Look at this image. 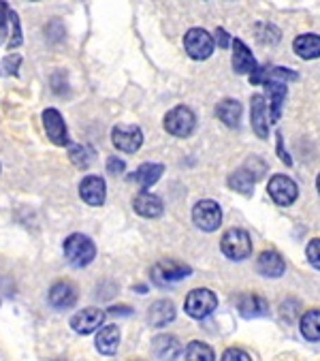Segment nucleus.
Segmentation results:
<instances>
[{"label": "nucleus", "instance_id": "f8f14e48", "mask_svg": "<svg viewBox=\"0 0 320 361\" xmlns=\"http://www.w3.org/2000/svg\"><path fill=\"white\" fill-rule=\"evenodd\" d=\"M267 190H269V197L278 203V205H293L297 195H299V188L297 184L286 178V176H273L267 184Z\"/></svg>", "mask_w": 320, "mask_h": 361}, {"label": "nucleus", "instance_id": "e433bc0d", "mask_svg": "<svg viewBox=\"0 0 320 361\" xmlns=\"http://www.w3.org/2000/svg\"><path fill=\"white\" fill-rule=\"evenodd\" d=\"M9 7L5 0H0V37L5 35V28H7V20H9Z\"/></svg>", "mask_w": 320, "mask_h": 361}, {"label": "nucleus", "instance_id": "4468645a", "mask_svg": "<svg viewBox=\"0 0 320 361\" xmlns=\"http://www.w3.org/2000/svg\"><path fill=\"white\" fill-rule=\"evenodd\" d=\"M120 340H122V334L118 325H103L94 336V346L101 355L113 357L120 348Z\"/></svg>", "mask_w": 320, "mask_h": 361}, {"label": "nucleus", "instance_id": "20e7f679", "mask_svg": "<svg viewBox=\"0 0 320 361\" xmlns=\"http://www.w3.org/2000/svg\"><path fill=\"white\" fill-rule=\"evenodd\" d=\"M165 130L173 137H190L197 128V116L190 107L178 105L165 116Z\"/></svg>", "mask_w": 320, "mask_h": 361}, {"label": "nucleus", "instance_id": "5701e85b", "mask_svg": "<svg viewBox=\"0 0 320 361\" xmlns=\"http://www.w3.org/2000/svg\"><path fill=\"white\" fill-rule=\"evenodd\" d=\"M216 116L228 128H237L239 122H242V103L235 99H224L216 105Z\"/></svg>", "mask_w": 320, "mask_h": 361}, {"label": "nucleus", "instance_id": "ddd939ff", "mask_svg": "<svg viewBox=\"0 0 320 361\" xmlns=\"http://www.w3.org/2000/svg\"><path fill=\"white\" fill-rule=\"evenodd\" d=\"M79 197H82V201H86V203L92 205V207L103 205V203H105V197H107L105 180L99 178V176H88V178H84L82 184H79Z\"/></svg>", "mask_w": 320, "mask_h": 361}, {"label": "nucleus", "instance_id": "2eb2a0df", "mask_svg": "<svg viewBox=\"0 0 320 361\" xmlns=\"http://www.w3.org/2000/svg\"><path fill=\"white\" fill-rule=\"evenodd\" d=\"M152 350L160 361H176L182 355V344L171 334H158L152 340Z\"/></svg>", "mask_w": 320, "mask_h": 361}, {"label": "nucleus", "instance_id": "ea45409f", "mask_svg": "<svg viewBox=\"0 0 320 361\" xmlns=\"http://www.w3.org/2000/svg\"><path fill=\"white\" fill-rule=\"evenodd\" d=\"M216 41H218V45H220V47H226V45L230 43V41H228V35H226V30H224V28H218V30H216Z\"/></svg>", "mask_w": 320, "mask_h": 361}, {"label": "nucleus", "instance_id": "9b49d317", "mask_svg": "<svg viewBox=\"0 0 320 361\" xmlns=\"http://www.w3.org/2000/svg\"><path fill=\"white\" fill-rule=\"evenodd\" d=\"M43 128L47 133V137L51 139V143L56 146H70V139H68V128L66 122L62 118V114L54 107H47L43 111Z\"/></svg>", "mask_w": 320, "mask_h": 361}, {"label": "nucleus", "instance_id": "473e14b6", "mask_svg": "<svg viewBox=\"0 0 320 361\" xmlns=\"http://www.w3.org/2000/svg\"><path fill=\"white\" fill-rule=\"evenodd\" d=\"M307 261L314 269H320V240H312L305 248Z\"/></svg>", "mask_w": 320, "mask_h": 361}, {"label": "nucleus", "instance_id": "39448f33", "mask_svg": "<svg viewBox=\"0 0 320 361\" xmlns=\"http://www.w3.org/2000/svg\"><path fill=\"white\" fill-rule=\"evenodd\" d=\"M192 274V269L180 261H173V259H167V261H160L152 267V280L156 286H169V284H176L184 278H188Z\"/></svg>", "mask_w": 320, "mask_h": 361}, {"label": "nucleus", "instance_id": "f257e3e1", "mask_svg": "<svg viewBox=\"0 0 320 361\" xmlns=\"http://www.w3.org/2000/svg\"><path fill=\"white\" fill-rule=\"evenodd\" d=\"M64 259L73 265V267H88L94 257H97V246L94 242L84 235V233H73L64 240Z\"/></svg>", "mask_w": 320, "mask_h": 361}, {"label": "nucleus", "instance_id": "bb28decb", "mask_svg": "<svg viewBox=\"0 0 320 361\" xmlns=\"http://www.w3.org/2000/svg\"><path fill=\"white\" fill-rule=\"evenodd\" d=\"M254 184H257V178H254L246 167L237 169L235 173L228 176V186H230L233 190H237V192H242V195H252Z\"/></svg>", "mask_w": 320, "mask_h": 361}, {"label": "nucleus", "instance_id": "79ce46f5", "mask_svg": "<svg viewBox=\"0 0 320 361\" xmlns=\"http://www.w3.org/2000/svg\"><path fill=\"white\" fill-rule=\"evenodd\" d=\"M316 188H318V195H320V176H318V180H316Z\"/></svg>", "mask_w": 320, "mask_h": 361}, {"label": "nucleus", "instance_id": "f3484780", "mask_svg": "<svg viewBox=\"0 0 320 361\" xmlns=\"http://www.w3.org/2000/svg\"><path fill=\"white\" fill-rule=\"evenodd\" d=\"M233 71L239 75H252L257 71V60L252 56V51L248 49V45L244 41L235 39L233 41Z\"/></svg>", "mask_w": 320, "mask_h": 361}, {"label": "nucleus", "instance_id": "c85d7f7f", "mask_svg": "<svg viewBox=\"0 0 320 361\" xmlns=\"http://www.w3.org/2000/svg\"><path fill=\"white\" fill-rule=\"evenodd\" d=\"M68 157L79 169H88L92 165V150L86 146H68Z\"/></svg>", "mask_w": 320, "mask_h": 361}, {"label": "nucleus", "instance_id": "2f4dec72", "mask_svg": "<svg viewBox=\"0 0 320 361\" xmlns=\"http://www.w3.org/2000/svg\"><path fill=\"white\" fill-rule=\"evenodd\" d=\"M9 22H11V26H13L11 39H9V49H13V47H20V45H22V28H20V18H18L16 11L9 13Z\"/></svg>", "mask_w": 320, "mask_h": 361}, {"label": "nucleus", "instance_id": "f03ea898", "mask_svg": "<svg viewBox=\"0 0 320 361\" xmlns=\"http://www.w3.org/2000/svg\"><path fill=\"white\" fill-rule=\"evenodd\" d=\"M220 248H222V252H224L226 259H230V261H244L252 252L250 233L244 231V229H228L222 235Z\"/></svg>", "mask_w": 320, "mask_h": 361}, {"label": "nucleus", "instance_id": "393cba45", "mask_svg": "<svg viewBox=\"0 0 320 361\" xmlns=\"http://www.w3.org/2000/svg\"><path fill=\"white\" fill-rule=\"evenodd\" d=\"M267 94H269V107H271V120L278 122L282 114V105L286 101V84L284 82H267Z\"/></svg>", "mask_w": 320, "mask_h": 361}, {"label": "nucleus", "instance_id": "dca6fc26", "mask_svg": "<svg viewBox=\"0 0 320 361\" xmlns=\"http://www.w3.org/2000/svg\"><path fill=\"white\" fill-rule=\"evenodd\" d=\"M267 101L263 94H254L252 101H250V122H252V128L254 133L261 137V139H267L269 135V116H267Z\"/></svg>", "mask_w": 320, "mask_h": 361}, {"label": "nucleus", "instance_id": "f704fd0d", "mask_svg": "<svg viewBox=\"0 0 320 361\" xmlns=\"http://www.w3.org/2000/svg\"><path fill=\"white\" fill-rule=\"evenodd\" d=\"M220 361H252L250 355L242 348H226L220 357Z\"/></svg>", "mask_w": 320, "mask_h": 361}, {"label": "nucleus", "instance_id": "a211bd4d", "mask_svg": "<svg viewBox=\"0 0 320 361\" xmlns=\"http://www.w3.org/2000/svg\"><path fill=\"white\" fill-rule=\"evenodd\" d=\"M133 207H135V212L141 216V219H149V221L158 219V216H163V212H165V205H163V201H160V197H156V195H152L147 190H143V192H139L135 197Z\"/></svg>", "mask_w": 320, "mask_h": 361}, {"label": "nucleus", "instance_id": "a19ab883", "mask_svg": "<svg viewBox=\"0 0 320 361\" xmlns=\"http://www.w3.org/2000/svg\"><path fill=\"white\" fill-rule=\"evenodd\" d=\"M135 291H137V293H145V291H147V288H145L143 284H137V286H135Z\"/></svg>", "mask_w": 320, "mask_h": 361}, {"label": "nucleus", "instance_id": "7ed1b4c3", "mask_svg": "<svg viewBox=\"0 0 320 361\" xmlns=\"http://www.w3.org/2000/svg\"><path fill=\"white\" fill-rule=\"evenodd\" d=\"M216 308H218V298L214 291H209V288H195V291H190L186 295V302H184L186 314L197 321L207 319Z\"/></svg>", "mask_w": 320, "mask_h": 361}, {"label": "nucleus", "instance_id": "9d476101", "mask_svg": "<svg viewBox=\"0 0 320 361\" xmlns=\"http://www.w3.org/2000/svg\"><path fill=\"white\" fill-rule=\"evenodd\" d=\"M184 47L192 60H207L214 54V39L203 28H190L184 37Z\"/></svg>", "mask_w": 320, "mask_h": 361}, {"label": "nucleus", "instance_id": "4c0bfd02", "mask_svg": "<svg viewBox=\"0 0 320 361\" xmlns=\"http://www.w3.org/2000/svg\"><path fill=\"white\" fill-rule=\"evenodd\" d=\"M107 314H111V317H128V314H133V308H130V306L116 304V306H111V308L107 310Z\"/></svg>", "mask_w": 320, "mask_h": 361}, {"label": "nucleus", "instance_id": "a878e982", "mask_svg": "<svg viewBox=\"0 0 320 361\" xmlns=\"http://www.w3.org/2000/svg\"><path fill=\"white\" fill-rule=\"evenodd\" d=\"M299 329L305 340L318 342L320 340V310H307L299 319Z\"/></svg>", "mask_w": 320, "mask_h": 361}, {"label": "nucleus", "instance_id": "412c9836", "mask_svg": "<svg viewBox=\"0 0 320 361\" xmlns=\"http://www.w3.org/2000/svg\"><path fill=\"white\" fill-rule=\"evenodd\" d=\"M165 173V167L160 163H145L141 165L137 171H133L128 176V184H135V186H141V188H149L154 186L160 178Z\"/></svg>", "mask_w": 320, "mask_h": 361}, {"label": "nucleus", "instance_id": "aec40b11", "mask_svg": "<svg viewBox=\"0 0 320 361\" xmlns=\"http://www.w3.org/2000/svg\"><path fill=\"white\" fill-rule=\"evenodd\" d=\"M176 314H178V310H176L173 302H169V300H158L147 310V323L152 327H158L160 329V327H167L169 323H173L176 321Z\"/></svg>", "mask_w": 320, "mask_h": 361}, {"label": "nucleus", "instance_id": "cd10ccee", "mask_svg": "<svg viewBox=\"0 0 320 361\" xmlns=\"http://www.w3.org/2000/svg\"><path fill=\"white\" fill-rule=\"evenodd\" d=\"M186 361H216V353L209 344L201 342V340H192L186 350H184Z\"/></svg>", "mask_w": 320, "mask_h": 361}, {"label": "nucleus", "instance_id": "4be33fe9", "mask_svg": "<svg viewBox=\"0 0 320 361\" xmlns=\"http://www.w3.org/2000/svg\"><path fill=\"white\" fill-rule=\"evenodd\" d=\"M257 269L259 274H263L265 278H280L286 271V261L282 259L280 252L276 250H265L261 252L259 261H257Z\"/></svg>", "mask_w": 320, "mask_h": 361}, {"label": "nucleus", "instance_id": "1a4fd4ad", "mask_svg": "<svg viewBox=\"0 0 320 361\" xmlns=\"http://www.w3.org/2000/svg\"><path fill=\"white\" fill-rule=\"evenodd\" d=\"M105 317L107 314L101 308H92V306L82 308V310L70 317V327L79 336H90V334H94V331H99L103 327Z\"/></svg>", "mask_w": 320, "mask_h": 361}, {"label": "nucleus", "instance_id": "6e6552de", "mask_svg": "<svg viewBox=\"0 0 320 361\" xmlns=\"http://www.w3.org/2000/svg\"><path fill=\"white\" fill-rule=\"evenodd\" d=\"M77 298H79V291L77 286L68 280H58L49 286L47 291V302L54 310H70L75 304H77Z\"/></svg>", "mask_w": 320, "mask_h": 361}, {"label": "nucleus", "instance_id": "423d86ee", "mask_svg": "<svg viewBox=\"0 0 320 361\" xmlns=\"http://www.w3.org/2000/svg\"><path fill=\"white\" fill-rule=\"evenodd\" d=\"M192 221L201 231H216L222 225V209L214 199H201L192 207Z\"/></svg>", "mask_w": 320, "mask_h": 361}, {"label": "nucleus", "instance_id": "c756f323", "mask_svg": "<svg viewBox=\"0 0 320 361\" xmlns=\"http://www.w3.org/2000/svg\"><path fill=\"white\" fill-rule=\"evenodd\" d=\"M280 28L278 26H273V24H267V22H261V24H257V39H259V43H263V45H276L278 41H280Z\"/></svg>", "mask_w": 320, "mask_h": 361}, {"label": "nucleus", "instance_id": "c9c22d12", "mask_svg": "<svg viewBox=\"0 0 320 361\" xmlns=\"http://www.w3.org/2000/svg\"><path fill=\"white\" fill-rule=\"evenodd\" d=\"M124 161L122 159H116V157H109L107 159V171L111 173V176H120V173H124Z\"/></svg>", "mask_w": 320, "mask_h": 361}, {"label": "nucleus", "instance_id": "6ab92c4d", "mask_svg": "<svg viewBox=\"0 0 320 361\" xmlns=\"http://www.w3.org/2000/svg\"><path fill=\"white\" fill-rule=\"evenodd\" d=\"M237 310L244 319H259V317L269 314V304L265 298H261L257 293H246V295H239Z\"/></svg>", "mask_w": 320, "mask_h": 361}, {"label": "nucleus", "instance_id": "58836bf2", "mask_svg": "<svg viewBox=\"0 0 320 361\" xmlns=\"http://www.w3.org/2000/svg\"><path fill=\"white\" fill-rule=\"evenodd\" d=\"M278 157L282 159V163H286L288 167L293 165V161H290V157L286 154V150H284V146H282V137L278 135Z\"/></svg>", "mask_w": 320, "mask_h": 361}, {"label": "nucleus", "instance_id": "b1692460", "mask_svg": "<svg viewBox=\"0 0 320 361\" xmlns=\"http://www.w3.org/2000/svg\"><path fill=\"white\" fill-rule=\"evenodd\" d=\"M293 49L303 60H316L320 58V35H299L293 43Z\"/></svg>", "mask_w": 320, "mask_h": 361}, {"label": "nucleus", "instance_id": "7c9ffc66", "mask_svg": "<svg viewBox=\"0 0 320 361\" xmlns=\"http://www.w3.org/2000/svg\"><path fill=\"white\" fill-rule=\"evenodd\" d=\"M20 64H22V56L20 54L7 56L3 62H0V75H18Z\"/></svg>", "mask_w": 320, "mask_h": 361}, {"label": "nucleus", "instance_id": "72a5a7b5", "mask_svg": "<svg viewBox=\"0 0 320 361\" xmlns=\"http://www.w3.org/2000/svg\"><path fill=\"white\" fill-rule=\"evenodd\" d=\"M254 178H257V182L265 176V161L263 159H259V157H252V159H248L246 161V165H244Z\"/></svg>", "mask_w": 320, "mask_h": 361}, {"label": "nucleus", "instance_id": "0eeeda50", "mask_svg": "<svg viewBox=\"0 0 320 361\" xmlns=\"http://www.w3.org/2000/svg\"><path fill=\"white\" fill-rule=\"evenodd\" d=\"M111 143L116 146V150H120L124 154H135L143 146V133L139 126L118 124L111 130Z\"/></svg>", "mask_w": 320, "mask_h": 361}]
</instances>
